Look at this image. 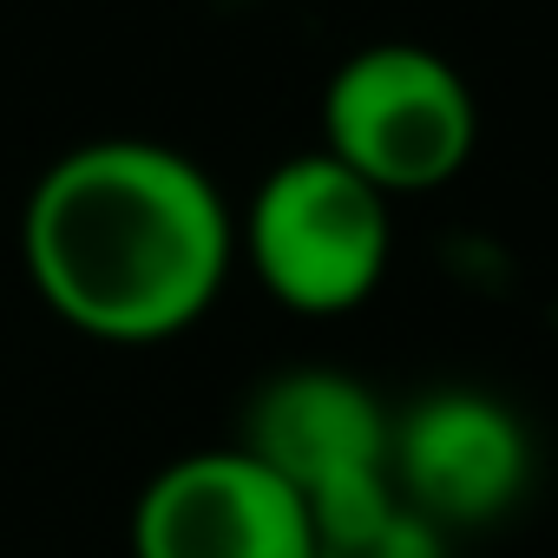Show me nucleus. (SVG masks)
<instances>
[{
    "label": "nucleus",
    "mask_w": 558,
    "mask_h": 558,
    "mask_svg": "<svg viewBox=\"0 0 558 558\" xmlns=\"http://www.w3.org/2000/svg\"><path fill=\"white\" fill-rule=\"evenodd\" d=\"M388 427L395 414L342 368H290L269 388H256L243 414V440L269 473H283L310 519L349 512L375 493H388Z\"/></svg>",
    "instance_id": "obj_5"
},
{
    "label": "nucleus",
    "mask_w": 558,
    "mask_h": 558,
    "mask_svg": "<svg viewBox=\"0 0 558 558\" xmlns=\"http://www.w3.org/2000/svg\"><path fill=\"white\" fill-rule=\"evenodd\" d=\"M480 145L473 86L427 47L381 40L342 60L323 93V151L381 197L440 191Z\"/></svg>",
    "instance_id": "obj_3"
},
{
    "label": "nucleus",
    "mask_w": 558,
    "mask_h": 558,
    "mask_svg": "<svg viewBox=\"0 0 558 558\" xmlns=\"http://www.w3.org/2000/svg\"><path fill=\"white\" fill-rule=\"evenodd\" d=\"M236 256L296 316L362 310L395 256V217L375 184H362L329 151L283 158L236 217Z\"/></svg>",
    "instance_id": "obj_2"
},
{
    "label": "nucleus",
    "mask_w": 558,
    "mask_h": 558,
    "mask_svg": "<svg viewBox=\"0 0 558 558\" xmlns=\"http://www.w3.org/2000/svg\"><path fill=\"white\" fill-rule=\"evenodd\" d=\"M132 558H316V519L250 447H204L145 480Z\"/></svg>",
    "instance_id": "obj_4"
},
{
    "label": "nucleus",
    "mask_w": 558,
    "mask_h": 558,
    "mask_svg": "<svg viewBox=\"0 0 558 558\" xmlns=\"http://www.w3.org/2000/svg\"><path fill=\"white\" fill-rule=\"evenodd\" d=\"M316 558H447V532L388 486L349 512H329L316 525Z\"/></svg>",
    "instance_id": "obj_7"
},
{
    "label": "nucleus",
    "mask_w": 558,
    "mask_h": 558,
    "mask_svg": "<svg viewBox=\"0 0 558 558\" xmlns=\"http://www.w3.org/2000/svg\"><path fill=\"white\" fill-rule=\"evenodd\" d=\"M388 486L440 532L493 525L532 486V434L480 388L421 395L388 427Z\"/></svg>",
    "instance_id": "obj_6"
},
{
    "label": "nucleus",
    "mask_w": 558,
    "mask_h": 558,
    "mask_svg": "<svg viewBox=\"0 0 558 558\" xmlns=\"http://www.w3.org/2000/svg\"><path fill=\"white\" fill-rule=\"evenodd\" d=\"M21 256L66 329L151 349L217 310L236 269V217L197 158L158 138H93L40 171Z\"/></svg>",
    "instance_id": "obj_1"
}]
</instances>
